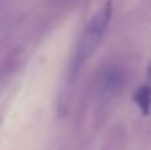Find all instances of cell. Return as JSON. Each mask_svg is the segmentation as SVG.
Wrapping results in <instances>:
<instances>
[{"instance_id": "6da1fadb", "label": "cell", "mask_w": 151, "mask_h": 150, "mask_svg": "<svg viewBox=\"0 0 151 150\" xmlns=\"http://www.w3.org/2000/svg\"><path fill=\"white\" fill-rule=\"evenodd\" d=\"M113 16V3L111 0H107L93 17L89 20L88 25H86L85 31L82 33L80 43H78L77 50L73 58V68L74 72H77L81 68L83 63L96 52L98 48L99 43H101L102 37L105 36L107 27L110 24Z\"/></svg>"}, {"instance_id": "3957f363", "label": "cell", "mask_w": 151, "mask_h": 150, "mask_svg": "<svg viewBox=\"0 0 151 150\" xmlns=\"http://www.w3.org/2000/svg\"><path fill=\"white\" fill-rule=\"evenodd\" d=\"M121 85H122V76L118 71L110 69L104 73L101 81V89L105 94H115L117 90L121 88Z\"/></svg>"}, {"instance_id": "7a4b0ae2", "label": "cell", "mask_w": 151, "mask_h": 150, "mask_svg": "<svg viewBox=\"0 0 151 150\" xmlns=\"http://www.w3.org/2000/svg\"><path fill=\"white\" fill-rule=\"evenodd\" d=\"M133 101L137 104L143 116H149L151 113V66L149 68V81L134 92Z\"/></svg>"}]
</instances>
